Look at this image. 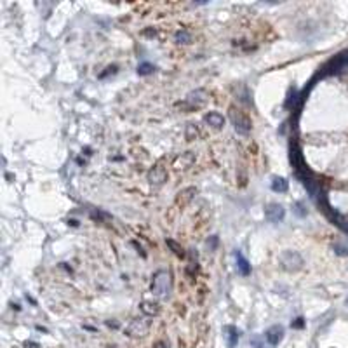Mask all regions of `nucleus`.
Masks as SVG:
<instances>
[{
    "instance_id": "1",
    "label": "nucleus",
    "mask_w": 348,
    "mask_h": 348,
    "mask_svg": "<svg viewBox=\"0 0 348 348\" xmlns=\"http://www.w3.org/2000/svg\"><path fill=\"white\" fill-rule=\"evenodd\" d=\"M173 289V275L169 270H159L153 275L152 281V292L157 298H167Z\"/></svg>"
},
{
    "instance_id": "2",
    "label": "nucleus",
    "mask_w": 348,
    "mask_h": 348,
    "mask_svg": "<svg viewBox=\"0 0 348 348\" xmlns=\"http://www.w3.org/2000/svg\"><path fill=\"white\" fill-rule=\"evenodd\" d=\"M348 66V49L340 53L338 56H334L329 63H326V66L322 68L320 75H331V73H338V71L345 70Z\"/></svg>"
},
{
    "instance_id": "3",
    "label": "nucleus",
    "mask_w": 348,
    "mask_h": 348,
    "mask_svg": "<svg viewBox=\"0 0 348 348\" xmlns=\"http://www.w3.org/2000/svg\"><path fill=\"white\" fill-rule=\"evenodd\" d=\"M230 120H232V124H233L235 131H237L238 134H247V132L251 131V120H249V118L245 117L240 110L232 108V110H230Z\"/></svg>"
},
{
    "instance_id": "4",
    "label": "nucleus",
    "mask_w": 348,
    "mask_h": 348,
    "mask_svg": "<svg viewBox=\"0 0 348 348\" xmlns=\"http://www.w3.org/2000/svg\"><path fill=\"white\" fill-rule=\"evenodd\" d=\"M148 329H150V320L145 319V317H139V319H134L125 327V334L131 338H141L148 333Z\"/></svg>"
},
{
    "instance_id": "5",
    "label": "nucleus",
    "mask_w": 348,
    "mask_h": 348,
    "mask_svg": "<svg viewBox=\"0 0 348 348\" xmlns=\"http://www.w3.org/2000/svg\"><path fill=\"white\" fill-rule=\"evenodd\" d=\"M281 263L284 267V270L288 272H296L301 268L303 265V259L298 252H292V251H286L284 254L281 256Z\"/></svg>"
},
{
    "instance_id": "6",
    "label": "nucleus",
    "mask_w": 348,
    "mask_h": 348,
    "mask_svg": "<svg viewBox=\"0 0 348 348\" xmlns=\"http://www.w3.org/2000/svg\"><path fill=\"white\" fill-rule=\"evenodd\" d=\"M265 216H267V220L272 221V223H279V221L284 220L286 209L281 204H268V206L265 207Z\"/></svg>"
},
{
    "instance_id": "7",
    "label": "nucleus",
    "mask_w": 348,
    "mask_h": 348,
    "mask_svg": "<svg viewBox=\"0 0 348 348\" xmlns=\"http://www.w3.org/2000/svg\"><path fill=\"white\" fill-rule=\"evenodd\" d=\"M284 327L282 326H272V327H268L267 329V333H265V340L268 341V343L272 345V347H277L279 343L282 341V338H284Z\"/></svg>"
},
{
    "instance_id": "8",
    "label": "nucleus",
    "mask_w": 348,
    "mask_h": 348,
    "mask_svg": "<svg viewBox=\"0 0 348 348\" xmlns=\"http://www.w3.org/2000/svg\"><path fill=\"white\" fill-rule=\"evenodd\" d=\"M206 101H207V93L204 89H197V91H193V93H190L188 96H186V103L190 105V108L202 107Z\"/></svg>"
},
{
    "instance_id": "9",
    "label": "nucleus",
    "mask_w": 348,
    "mask_h": 348,
    "mask_svg": "<svg viewBox=\"0 0 348 348\" xmlns=\"http://www.w3.org/2000/svg\"><path fill=\"white\" fill-rule=\"evenodd\" d=\"M166 178H167V173H166V169H164L162 166H155L152 171L148 173V181L152 183V185H155V186H160L164 181H166Z\"/></svg>"
},
{
    "instance_id": "10",
    "label": "nucleus",
    "mask_w": 348,
    "mask_h": 348,
    "mask_svg": "<svg viewBox=\"0 0 348 348\" xmlns=\"http://www.w3.org/2000/svg\"><path fill=\"white\" fill-rule=\"evenodd\" d=\"M223 336H225V341H227V347L228 348H235L238 343V329L235 326H225L223 327Z\"/></svg>"
},
{
    "instance_id": "11",
    "label": "nucleus",
    "mask_w": 348,
    "mask_h": 348,
    "mask_svg": "<svg viewBox=\"0 0 348 348\" xmlns=\"http://www.w3.org/2000/svg\"><path fill=\"white\" fill-rule=\"evenodd\" d=\"M204 120H206V124H209L213 129H221L225 125V117L221 114H218V112H209V114L204 117Z\"/></svg>"
},
{
    "instance_id": "12",
    "label": "nucleus",
    "mask_w": 348,
    "mask_h": 348,
    "mask_svg": "<svg viewBox=\"0 0 348 348\" xmlns=\"http://www.w3.org/2000/svg\"><path fill=\"white\" fill-rule=\"evenodd\" d=\"M289 188V181L286 178H279V176H275L274 179H272V190L277 193H286Z\"/></svg>"
},
{
    "instance_id": "13",
    "label": "nucleus",
    "mask_w": 348,
    "mask_h": 348,
    "mask_svg": "<svg viewBox=\"0 0 348 348\" xmlns=\"http://www.w3.org/2000/svg\"><path fill=\"white\" fill-rule=\"evenodd\" d=\"M235 258H237V268H238V272H240L242 275H249V274H251V265H249V261L244 258V254L237 251Z\"/></svg>"
},
{
    "instance_id": "14",
    "label": "nucleus",
    "mask_w": 348,
    "mask_h": 348,
    "mask_svg": "<svg viewBox=\"0 0 348 348\" xmlns=\"http://www.w3.org/2000/svg\"><path fill=\"white\" fill-rule=\"evenodd\" d=\"M141 312L145 313V315H148V317H153V315L159 313V305L153 303V301H143L141 303Z\"/></svg>"
},
{
    "instance_id": "15",
    "label": "nucleus",
    "mask_w": 348,
    "mask_h": 348,
    "mask_svg": "<svg viewBox=\"0 0 348 348\" xmlns=\"http://www.w3.org/2000/svg\"><path fill=\"white\" fill-rule=\"evenodd\" d=\"M251 345L254 348H272V345L268 343V341H265V338H261V336H254V338H252Z\"/></svg>"
},
{
    "instance_id": "16",
    "label": "nucleus",
    "mask_w": 348,
    "mask_h": 348,
    "mask_svg": "<svg viewBox=\"0 0 348 348\" xmlns=\"http://www.w3.org/2000/svg\"><path fill=\"white\" fill-rule=\"evenodd\" d=\"M153 64H150V63H141L138 66V73L139 75H150V73H153Z\"/></svg>"
},
{
    "instance_id": "17",
    "label": "nucleus",
    "mask_w": 348,
    "mask_h": 348,
    "mask_svg": "<svg viewBox=\"0 0 348 348\" xmlns=\"http://www.w3.org/2000/svg\"><path fill=\"white\" fill-rule=\"evenodd\" d=\"M167 245H169V247H173V251H174V254H176V256H179V258H183V256H185V252H183V249L179 247V245L176 244V242H174V240H167Z\"/></svg>"
},
{
    "instance_id": "18",
    "label": "nucleus",
    "mask_w": 348,
    "mask_h": 348,
    "mask_svg": "<svg viewBox=\"0 0 348 348\" xmlns=\"http://www.w3.org/2000/svg\"><path fill=\"white\" fill-rule=\"evenodd\" d=\"M188 40H190V35H188V33H186L185 32V30H183V32H178V33H176V42H179V44H186V42H188Z\"/></svg>"
},
{
    "instance_id": "19",
    "label": "nucleus",
    "mask_w": 348,
    "mask_h": 348,
    "mask_svg": "<svg viewBox=\"0 0 348 348\" xmlns=\"http://www.w3.org/2000/svg\"><path fill=\"white\" fill-rule=\"evenodd\" d=\"M291 326H292V327H296V329H301V327L305 326V320H303L301 317H298V319H296L294 322L291 324Z\"/></svg>"
},
{
    "instance_id": "20",
    "label": "nucleus",
    "mask_w": 348,
    "mask_h": 348,
    "mask_svg": "<svg viewBox=\"0 0 348 348\" xmlns=\"http://www.w3.org/2000/svg\"><path fill=\"white\" fill-rule=\"evenodd\" d=\"M334 249H336V252H338L340 256H347V254H348L347 247H343V245H334Z\"/></svg>"
},
{
    "instance_id": "21",
    "label": "nucleus",
    "mask_w": 348,
    "mask_h": 348,
    "mask_svg": "<svg viewBox=\"0 0 348 348\" xmlns=\"http://www.w3.org/2000/svg\"><path fill=\"white\" fill-rule=\"evenodd\" d=\"M301 209H303V204L298 202V204H296V214H298V216H305V214H306L305 211H301Z\"/></svg>"
},
{
    "instance_id": "22",
    "label": "nucleus",
    "mask_w": 348,
    "mask_h": 348,
    "mask_svg": "<svg viewBox=\"0 0 348 348\" xmlns=\"http://www.w3.org/2000/svg\"><path fill=\"white\" fill-rule=\"evenodd\" d=\"M155 348H169V345H167L166 341H159V343L155 345Z\"/></svg>"
}]
</instances>
